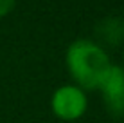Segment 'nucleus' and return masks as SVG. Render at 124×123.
<instances>
[{"instance_id": "f257e3e1", "label": "nucleus", "mask_w": 124, "mask_h": 123, "mask_svg": "<svg viewBox=\"0 0 124 123\" xmlns=\"http://www.w3.org/2000/svg\"><path fill=\"white\" fill-rule=\"evenodd\" d=\"M65 62L70 76L83 91L97 89L106 69L112 65L102 45L86 38H78L68 45Z\"/></svg>"}, {"instance_id": "f03ea898", "label": "nucleus", "mask_w": 124, "mask_h": 123, "mask_svg": "<svg viewBox=\"0 0 124 123\" xmlns=\"http://www.w3.org/2000/svg\"><path fill=\"white\" fill-rule=\"evenodd\" d=\"M50 109L54 116L63 121H76L85 116L88 109L86 92L78 85H61L50 98Z\"/></svg>"}, {"instance_id": "7ed1b4c3", "label": "nucleus", "mask_w": 124, "mask_h": 123, "mask_svg": "<svg viewBox=\"0 0 124 123\" xmlns=\"http://www.w3.org/2000/svg\"><path fill=\"white\" fill-rule=\"evenodd\" d=\"M99 91L102 92V100H108L117 96L119 92L124 91V69L121 65H110L106 69L104 76L99 82Z\"/></svg>"}, {"instance_id": "20e7f679", "label": "nucleus", "mask_w": 124, "mask_h": 123, "mask_svg": "<svg viewBox=\"0 0 124 123\" xmlns=\"http://www.w3.org/2000/svg\"><path fill=\"white\" fill-rule=\"evenodd\" d=\"M97 36L108 45H119L124 40V20L122 18H104L97 27Z\"/></svg>"}, {"instance_id": "39448f33", "label": "nucleus", "mask_w": 124, "mask_h": 123, "mask_svg": "<svg viewBox=\"0 0 124 123\" xmlns=\"http://www.w3.org/2000/svg\"><path fill=\"white\" fill-rule=\"evenodd\" d=\"M104 105L108 109V112L112 114L113 118H119V120H124V91L119 92L113 98L104 100Z\"/></svg>"}, {"instance_id": "423d86ee", "label": "nucleus", "mask_w": 124, "mask_h": 123, "mask_svg": "<svg viewBox=\"0 0 124 123\" xmlns=\"http://www.w3.org/2000/svg\"><path fill=\"white\" fill-rule=\"evenodd\" d=\"M15 2L16 0H0V18L6 16L13 7H15Z\"/></svg>"}, {"instance_id": "0eeeda50", "label": "nucleus", "mask_w": 124, "mask_h": 123, "mask_svg": "<svg viewBox=\"0 0 124 123\" xmlns=\"http://www.w3.org/2000/svg\"><path fill=\"white\" fill-rule=\"evenodd\" d=\"M122 69H124V67H122Z\"/></svg>"}]
</instances>
